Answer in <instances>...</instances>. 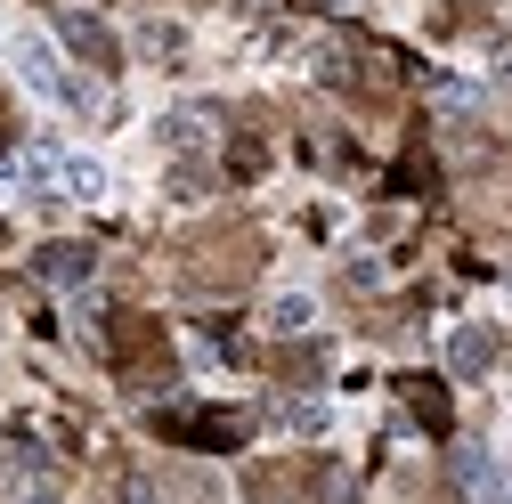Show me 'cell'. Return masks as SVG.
Segmentation results:
<instances>
[{"mask_svg":"<svg viewBox=\"0 0 512 504\" xmlns=\"http://www.w3.org/2000/svg\"><path fill=\"white\" fill-rule=\"evenodd\" d=\"M407 399H415L423 431H447V423H456V399H447V383H431V374H415V383H407Z\"/></svg>","mask_w":512,"mask_h":504,"instance_id":"9c48e42d","label":"cell"},{"mask_svg":"<svg viewBox=\"0 0 512 504\" xmlns=\"http://www.w3.org/2000/svg\"><path fill=\"white\" fill-rule=\"evenodd\" d=\"M155 431H163V439H187V448H236V439H244V415H220V407H163Z\"/></svg>","mask_w":512,"mask_h":504,"instance_id":"277c9868","label":"cell"},{"mask_svg":"<svg viewBox=\"0 0 512 504\" xmlns=\"http://www.w3.org/2000/svg\"><path fill=\"white\" fill-rule=\"evenodd\" d=\"M171 187H179V196H204L212 171H204V163H179V171H171Z\"/></svg>","mask_w":512,"mask_h":504,"instance_id":"e0dca14e","label":"cell"},{"mask_svg":"<svg viewBox=\"0 0 512 504\" xmlns=\"http://www.w3.org/2000/svg\"><path fill=\"white\" fill-rule=\"evenodd\" d=\"M57 33H66L74 57H90V66H114V33H106L90 9H66V17H57Z\"/></svg>","mask_w":512,"mask_h":504,"instance_id":"52a82bcc","label":"cell"},{"mask_svg":"<svg viewBox=\"0 0 512 504\" xmlns=\"http://www.w3.org/2000/svg\"><path fill=\"white\" fill-rule=\"evenodd\" d=\"M131 504H147V496H131Z\"/></svg>","mask_w":512,"mask_h":504,"instance_id":"44dd1931","label":"cell"},{"mask_svg":"<svg viewBox=\"0 0 512 504\" xmlns=\"http://www.w3.org/2000/svg\"><path fill=\"white\" fill-rule=\"evenodd\" d=\"M431 106H439L447 122H472V114H480V90H472V82H431Z\"/></svg>","mask_w":512,"mask_h":504,"instance_id":"4fadbf2b","label":"cell"},{"mask_svg":"<svg viewBox=\"0 0 512 504\" xmlns=\"http://www.w3.org/2000/svg\"><path fill=\"white\" fill-rule=\"evenodd\" d=\"M228 171H261V139H252V131L228 147Z\"/></svg>","mask_w":512,"mask_h":504,"instance_id":"ac0fdd59","label":"cell"},{"mask_svg":"<svg viewBox=\"0 0 512 504\" xmlns=\"http://www.w3.org/2000/svg\"><path fill=\"white\" fill-rule=\"evenodd\" d=\"M252 269H261V236H252V228H220V236H204V252L187 261V277H196V285H244Z\"/></svg>","mask_w":512,"mask_h":504,"instance_id":"3957f363","label":"cell"},{"mask_svg":"<svg viewBox=\"0 0 512 504\" xmlns=\"http://www.w3.org/2000/svg\"><path fill=\"white\" fill-rule=\"evenodd\" d=\"M139 41H147L155 57H171V49H179V25H163V17H147V33H139Z\"/></svg>","mask_w":512,"mask_h":504,"instance_id":"2e32d148","label":"cell"},{"mask_svg":"<svg viewBox=\"0 0 512 504\" xmlns=\"http://www.w3.org/2000/svg\"><path fill=\"white\" fill-rule=\"evenodd\" d=\"M293 488H301L293 464H252V472H244V496H252V504H277V496H293Z\"/></svg>","mask_w":512,"mask_h":504,"instance_id":"30bf717a","label":"cell"},{"mask_svg":"<svg viewBox=\"0 0 512 504\" xmlns=\"http://www.w3.org/2000/svg\"><path fill=\"white\" fill-rule=\"evenodd\" d=\"M90 269H98V252H90V244H41V252H33V277L57 285V293H74Z\"/></svg>","mask_w":512,"mask_h":504,"instance_id":"8992f818","label":"cell"},{"mask_svg":"<svg viewBox=\"0 0 512 504\" xmlns=\"http://www.w3.org/2000/svg\"><path fill=\"white\" fill-rule=\"evenodd\" d=\"M17 187H25V196H66V204H90V196H98V171H90L82 155L25 147V155H17Z\"/></svg>","mask_w":512,"mask_h":504,"instance_id":"6da1fadb","label":"cell"},{"mask_svg":"<svg viewBox=\"0 0 512 504\" xmlns=\"http://www.w3.org/2000/svg\"><path fill=\"white\" fill-rule=\"evenodd\" d=\"M114 350V366L131 374V383H155V374H171V342H163V318H106L98 334Z\"/></svg>","mask_w":512,"mask_h":504,"instance_id":"7a4b0ae2","label":"cell"},{"mask_svg":"<svg viewBox=\"0 0 512 504\" xmlns=\"http://www.w3.org/2000/svg\"><path fill=\"white\" fill-rule=\"evenodd\" d=\"M17 504H57V496H49V488H25V496H17Z\"/></svg>","mask_w":512,"mask_h":504,"instance_id":"ffe728a7","label":"cell"},{"mask_svg":"<svg viewBox=\"0 0 512 504\" xmlns=\"http://www.w3.org/2000/svg\"><path fill=\"white\" fill-rule=\"evenodd\" d=\"M0 244H9V236H0Z\"/></svg>","mask_w":512,"mask_h":504,"instance_id":"7402d4cb","label":"cell"},{"mask_svg":"<svg viewBox=\"0 0 512 504\" xmlns=\"http://www.w3.org/2000/svg\"><path fill=\"white\" fill-rule=\"evenodd\" d=\"M0 456H9V472H49V439L41 431H9V448H0Z\"/></svg>","mask_w":512,"mask_h":504,"instance_id":"7c38bea8","label":"cell"},{"mask_svg":"<svg viewBox=\"0 0 512 504\" xmlns=\"http://www.w3.org/2000/svg\"><path fill=\"white\" fill-rule=\"evenodd\" d=\"M309 318H317V309H309L301 293H285V301L269 309V326H277V334H309Z\"/></svg>","mask_w":512,"mask_h":504,"instance_id":"5bb4252c","label":"cell"},{"mask_svg":"<svg viewBox=\"0 0 512 504\" xmlns=\"http://www.w3.org/2000/svg\"><path fill=\"white\" fill-rule=\"evenodd\" d=\"M488 66H496V74L512 82V41H496V57H488Z\"/></svg>","mask_w":512,"mask_h":504,"instance_id":"d6986e66","label":"cell"},{"mask_svg":"<svg viewBox=\"0 0 512 504\" xmlns=\"http://www.w3.org/2000/svg\"><path fill=\"white\" fill-rule=\"evenodd\" d=\"M391 187H399V196H423V187H431V155H407V163H399V179H391Z\"/></svg>","mask_w":512,"mask_h":504,"instance_id":"9a60e30c","label":"cell"},{"mask_svg":"<svg viewBox=\"0 0 512 504\" xmlns=\"http://www.w3.org/2000/svg\"><path fill=\"white\" fill-rule=\"evenodd\" d=\"M456 488L472 504H512V472L488 456V448H456Z\"/></svg>","mask_w":512,"mask_h":504,"instance_id":"5b68a950","label":"cell"},{"mask_svg":"<svg viewBox=\"0 0 512 504\" xmlns=\"http://www.w3.org/2000/svg\"><path fill=\"white\" fill-rule=\"evenodd\" d=\"M447 366H456V374H488L496 366V334L488 326H456V334H447Z\"/></svg>","mask_w":512,"mask_h":504,"instance_id":"ba28073f","label":"cell"},{"mask_svg":"<svg viewBox=\"0 0 512 504\" xmlns=\"http://www.w3.org/2000/svg\"><path fill=\"white\" fill-rule=\"evenodd\" d=\"M277 423H285V431H301V439H317V431H326V407H317L309 391H301V399L285 391V399H277Z\"/></svg>","mask_w":512,"mask_h":504,"instance_id":"8fae6325","label":"cell"}]
</instances>
